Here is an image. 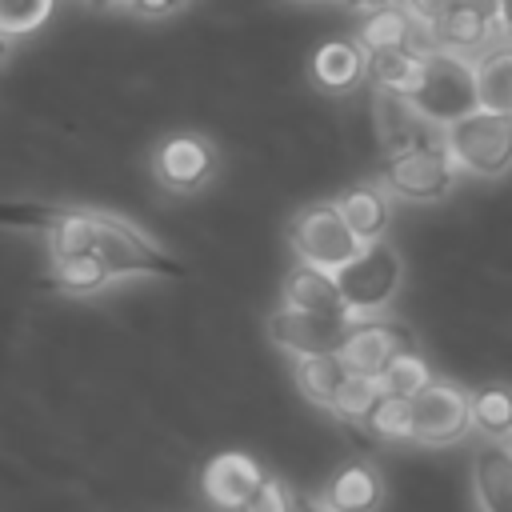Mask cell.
<instances>
[{
	"label": "cell",
	"mask_w": 512,
	"mask_h": 512,
	"mask_svg": "<svg viewBox=\"0 0 512 512\" xmlns=\"http://www.w3.org/2000/svg\"><path fill=\"white\" fill-rule=\"evenodd\" d=\"M424 120L436 128H448L452 120L468 116L480 108V88H476V64L464 52L452 48H432L424 60V76L416 92L408 96Z\"/></svg>",
	"instance_id": "1"
},
{
	"label": "cell",
	"mask_w": 512,
	"mask_h": 512,
	"mask_svg": "<svg viewBox=\"0 0 512 512\" xmlns=\"http://www.w3.org/2000/svg\"><path fill=\"white\" fill-rule=\"evenodd\" d=\"M456 168H460V164L452 160L448 140L432 132V136H424V140H412V144H404V148L384 152V172H380V180H384L388 192H396V196H404V200L428 204V200H444V196L452 192Z\"/></svg>",
	"instance_id": "2"
},
{
	"label": "cell",
	"mask_w": 512,
	"mask_h": 512,
	"mask_svg": "<svg viewBox=\"0 0 512 512\" xmlns=\"http://www.w3.org/2000/svg\"><path fill=\"white\" fill-rule=\"evenodd\" d=\"M452 160L484 180H496L512 168V112L476 108L444 128Z\"/></svg>",
	"instance_id": "3"
},
{
	"label": "cell",
	"mask_w": 512,
	"mask_h": 512,
	"mask_svg": "<svg viewBox=\"0 0 512 512\" xmlns=\"http://www.w3.org/2000/svg\"><path fill=\"white\" fill-rule=\"evenodd\" d=\"M288 244L304 264H316L328 272H340L364 248V240L352 232V224L344 220L336 200H320V204L300 208L288 224Z\"/></svg>",
	"instance_id": "4"
},
{
	"label": "cell",
	"mask_w": 512,
	"mask_h": 512,
	"mask_svg": "<svg viewBox=\"0 0 512 512\" xmlns=\"http://www.w3.org/2000/svg\"><path fill=\"white\" fill-rule=\"evenodd\" d=\"M400 276H404V264L396 256L392 244L384 240H372L364 244L340 272V292H344V304L352 316H376L392 304L396 288H400Z\"/></svg>",
	"instance_id": "5"
},
{
	"label": "cell",
	"mask_w": 512,
	"mask_h": 512,
	"mask_svg": "<svg viewBox=\"0 0 512 512\" xmlns=\"http://www.w3.org/2000/svg\"><path fill=\"white\" fill-rule=\"evenodd\" d=\"M416 348V336L412 328H404L400 320H380V316H356L348 324V332L340 336L336 344V356L344 360L348 372H360V376H376L400 356Z\"/></svg>",
	"instance_id": "6"
},
{
	"label": "cell",
	"mask_w": 512,
	"mask_h": 512,
	"mask_svg": "<svg viewBox=\"0 0 512 512\" xmlns=\"http://www.w3.org/2000/svg\"><path fill=\"white\" fill-rule=\"evenodd\" d=\"M152 176L172 196H192L216 176V148L200 132L164 136L152 152Z\"/></svg>",
	"instance_id": "7"
},
{
	"label": "cell",
	"mask_w": 512,
	"mask_h": 512,
	"mask_svg": "<svg viewBox=\"0 0 512 512\" xmlns=\"http://www.w3.org/2000/svg\"><path fill=\"white\" fill-rule=\"evenodd\" d=\"M412 412H416V444L440 448V444H456V440H464V432H472L468 392L448 380H432L424 392H416Z\"/></svg>",
	"instance_id": "8"
},
{
	"label": "cell",
	"mask_w": 512,
	"mask_h": 512,
	"mask_svg": "<svg viewBox=\"0 0 512 512\" xmlns=\"http://www.w3.org/2000/svg\"><path fill=\"white\" fill-rule=\"evenodd\" d=\"M352 320H356L352 312H308V308L280 304L268 316V336L292 356H300V352H332Z\"/></svg>",
	"instance_id": "9"
},
{
	"label": "cell",
	"mask_w": 512,
	"mask_h": 512,
	"mask_svg": "<svg viewBox=\"0 0 512 512\" xmlns=\"http://www.w3.org/2000/svg\"><path fill=\"white\" fill-rule=\"evenodd\" d=\"M264 476L268 472L260 468L256 456H248V452H216L200 472V492H204V500L212 508L240 512L252 500V492L264 484Z\"/></svg>",
	"instance_id": "10"
},
{
	"label": "cell",
	"mask_w": 512,
	"mask_h": 512,
	"mask_svg": "<svg viewBox=\"0 0 512 512\" xmlns=\"http://www.w3.org/2000/svg\"><path fill=\"white\" fill-rule=\"evenodd\" d=\"M496 32H500V24H496V0H452V8L432 28L436 48H452V52L488 48Z\"/></svg>",
	"instance_id": "11"
},
{
	"label": "cell",
	"mask_w": 512,
	"mask_h": 512,
	"mask_svg": "<svg viewBox=\"0 0 512 512\" xmlns=\"http://www.w3.org/2000/svg\"><path fill=\"white\" fill-rule=\"evenodd\" d=\"M356 40L368 48V52H380V48H420V52H432L436 48V36L428 24H420L408 4H384V8H372L368 20L360 24Z\"/></svg>",
	"instance_id": "12"
},
{
	"label": "cell",
	"mask_w": 512,
	"mask_h": 512,
	"mask_svg": "<svg viewBox=\"0 0 512 512\" xmlns=\"http://www.w3.org/2000/svg\"><path fill=\"white\" fill-rule=\"evenodd\" d=\"M308 72H312V84L320 92H336V96L340 92H352L368 76V48L360 40H344V36L324 40L312 52Z\"/></svg>",
	"instance_id": "13"
},
{
	"label": "cell",
	"mask_w": 512,
	"mask_h": 512,
	"mask_svg": "<svg viewBox=\"0 0 512 512\" xmlns=\"http://www.w3.org/2000/svg\"><path fill=\"white\" fill-rule=\"evenodd\" d=\"M472 492L480 512H512V440H488L476 448Z\"/></svg>",
	"instance_id": "14"
},
{
	"label": "cell",
	"mask_w": 512,
	"mask_h": 512,
	"mask_svg": "<svg viewBox=\"0 0 512 512\" xmlns=\"http://www.w3.org/2000/svg\"><path fill=\"white\" fill-rule=\"evenodd\" d=\"M320 500L332 512H376L384 500V480L368 460H348L328 476Z\"/></svg>",
	"instance_id": "15"
},
{
	"label": "cell",
	"mask_w": 512,
	"mask_h": 512,
	"mask_svg": "<svg viewBox=\"0 0 512 512\" xmlns=\"http://www.w3.org/2000/svg\"><path fill=\"white\" fill-rule=\"evenodd\" d=\"M284 304L308 308V312H348L336 272L304 264V260L284 276Z\"/></svg>",
	"instance_id": "16"
},
{
	"label": "cell",
	"mask_w": 512,
	"mask_h": 512,
	"mask_svg": "<svg viewBox=\"0 0 512 512\" xmlns=\"http://www.w3.org/2000/svg\"><path fill=\"white\" fill-rule=\"evenodd\" d=\"M292 380L316 408L332 412V404L348 380V368L336 356V348L332 352H300V356H292Z\"/></svg>",
	"instance_id": "17"
},
{
	"label": "cell",
	"mask_w": 512,
	"mask_h": 512,
	"mask_svg": "<svg viewBox=\"0 0 512 512\" xmlns=\"http://www.w3.org/2000/svg\"><path fill=\"white\" fill-rule=\"evenodd\" d=\"M376 128H380V144H384V152H392V148H404V144H412V140L432 136L436 124L424 120L420 108H416L408 96L376 88Z\"/></svg>",
	"instance_id": "18"
},
{
	"label": "cell",
	"mask_w": 512,
	"mask_h": 512,
	"mask_svg": "<svg viewBox=\"0 0 512 512\" xmlns=\"http://www.w3.org/2000/svg\"><path fill=\"white\" fill-rule=\"evenodd\" d=\"M336 204H340L344 220L352 224V232H356L364 244L384 240L392 208H388V192H384L380 184H352L348 192H340Z\"/></svg>",
	"instance_id": "19"
},
{
	"label": "cell",
	"mask_w": 512,
	"mask_h": 512,
	"mask_svg": "<svg viewBox=\"0 0 512 512\" xmlns=\"http://www.w3.org/2000/svg\"><path fill=\"white\" fill-rule=\"evenodd\" d=\"M424 60L428 52L420 48H380V52H368V80L384 92H400V96H412L420 76H424Z\"/></svg>",
	"instance_id": "20"
},
{
	"label": "cell",
	"mask_w": 512,
	"mask_h": 512,
	"mask_svg": "<svg viewBox=\"0 0 512 512\" xmlns=\"http://www.w3.org/2000/svg\"><path fill=\"white\" fill-rule=\"evenodd\" d=\"M116 280H120L116 268L100 252H80V256L52 260V276H48V284L68 292V296H92V292H104Z\"/></svg>",
	"instance_id": "21"
},
{
	"label": "cell",
	"mask_w": 512,
	"mask_h": 512,
	"mask_svg": "<svg viewBox=\"0 0 512 512\" xmlns=\"http://www.w3.org/2000/svg\"><path fill=\"white\" fill-rule=\"evenodd\" d=\"M476 88H480V108L492 112H512V40L492 44L476 60Z\"/></svg>",
	"instance_id": "22"
},
{
	"label": "cell",
	"mask_w": 512,
	"mask_h": 512,
	"mask_svg": "<svg viewBox=\"0 0 512 512\" xmlns=\"http://www.w3.org/2000/svg\"><path fill=\"white\" fill-rule=\"evenodd\" d=\"M472 428L484 440H512V388L508 384H480L468 388Z\"/></svg>",
	"instance_id": "23"
},
{
	"label": "cell",
	"mask_w": 512,
	"mask_h": 512,
	"mask_svg": "<svg viewBox=\"0 0 512 512\" xmlns=\"http://www.w3.org/2000/svg\"><path fill=\"white\" fill-rule=\"evenodd\" d=\"M380 440H416V412H412V396H396V392H380V400L372 404L368 420H364Z\"/></svg>",
	"instance_id": "24"
},
{
	"label": "cell",
	"mask_w": 512,
	"mask_h": 512,
	"mask_svg": "<svg viewBox=\"0 0 512 512\" xmlns=\"http://www.w3.org/2000/svg\"><path fill=\"white\" fill-rule=\"evenodd\" d=\"M432 380H436V376H432L428 360H424L416 348L400 352V356L380 372V388H384V392H396V396H416V392H424Z\"/></svg>",
	"instance_id": "25"
},
{
	"label": "cell",
	"mask_w": 512,
	"mask_h": 512,
	"mask_svg": "<svg viewBox=\"0 0 512 512\" xmlns=\"http://www.w3.org/2000/svg\"><path fill=\"white\" fill-rule=\"evenodd\" d=\"M380 380L376 376H360V372H348V380H344V388H340V396H336V404H332V416H340L344 424H364L368 420V412H372V404L380 400Z\"/></svg>",
	"instance_id": "26"
},
{
	"label": "cell",
	"mask_w": 512,
	"mask_h": 512,
	"mask_svg": "<svg viewBox=\"0 0 512 512\" xmlns=\"http://www.w3.org/2000/svg\"><path fill=\"white\" fill-rule=\"evenodd\" d=\"M56 0H0V32L8 40H20V36H32L36 28L48 24Z\"/></svg>",
	"instance_id": "27"
},
{
	"label": "cell",
	"mask_w": 512,
	"mask_h": 512,
	"mask_svg": "<svg viewBox=\"0 0 512 512\" xmlns=\"http://www.w3.org/2000/svg\"><path fill=\"white\" fill-rule=\"evenodd\" d=\"M240 512H292V492L276 476H264V484L252 492V500Z\"/></svg>",
	"instance_id": "28"
},
{
	"label": "cell",
	"mask_w": 512,
	"mask_h": 512,
	"mask_svg": "<svg viewBox=\"0 0 512 512\" xmlns=\"http://www.w3.org/2000/svg\"><path fill=\"white\" fill-rule=\"evenodd\" d=\"M124 8L144 16V20H160V16H172L176 8H184V0H128Z\"/></svg>",
	"instance_id": "29"
},
{
	"label": "cell",
	"mask_w": 512,
	"mask_h": 512,
	"mask_svg": "<svg viewBox=\"0 0 512 512\" xmlns=\"http://www.w3.org/2000/svg\"><path fill=\"white\" fill-rule=\"evenodd\" d=\"M408 4V12L420 20V24H428V28H436V20L452 8V0H404Z\"/></svg>",
	"instance_id": "30"
},
{
	"label": "cell",
	"mask_w": 512,
	"mask_h": 512,
	"mask_svg": "<svg viewBox=\"0 0 512 512\" xmlns=\"http://www.w3.org/2000/svg\"><path fill=\"white\" fill-rule=\"evenodd\" d=\"M496 24H500V36L512 40V0H496Z\"/></svg>",
	"instance_id": "31"
},
{
	"label": "cell",
	"mask_w": 512,
	"mask_h": 512,
	"mask_svg": "<svg viewBox=\"0 0 512 512\" xmlns=\"http://www.w3.org/2000/svg\"><path fill=\"white\" fill-rule=\"evenodd\" d=\"M292 512H332L324 500H312L304 492H292Z\"/></svg>",
	"instance_id": "32"
},
{
	"label": "cell",
	"mask_w": 512,
	"mask_h": 512,
	"mask_svg": "<svg viewBox=\"0 0 512 512\" xmlns=\"http://www.w3.org/2000/svg\"><path fill=\"white\" fill-rule=\"evenodd\" d=\"M352 8H360V12H372V8H384V4H396V0H348Z\"/></svg>",
	"instance_id": "33"
},
{
	"label": "cell",
	"mask_w": 512,
	"mask_h": 512,
	"mask_svg": "<svg viewBox=\"0 0 512 512\" xmlns=\"http://www.w3.org/2000/svg\"><path fill=\"white\" fill-rule=\"evenodd\" d=\"M88 8H120V4H128V0H84Z\"/></svg>",
	"instance_id": "34"
},
{
	"label": "cell",
	"mask_w": 512,
	"mask_h": 512,
	"mask_svg": "<svg viewBox=\"0 0 512 512\" xmlns=\"http://www.w3.org/2000/svg\"><path fill=\"white\" fill-rule=\"evenodd\" d=\"M8 48H12V40H8V36H4V32H0V60H4V56H8Z\"/></svg>",
	"instance_id": "35"
}]
</instances>
